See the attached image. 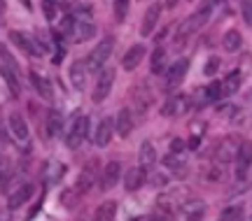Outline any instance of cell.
Segmentation results:
<instances>
[{
	"label": "cell",
	"mask_w": 252,
	"mask_h": 221,
	"mask_svg": "<svg viewBox=\"0 0 252 221\" xmlns=\"http://www.w3.org/2000/svg\"><path fill=\"white\" fill-rule=\"evenodd\" d=\"M215 2H217V0H206V2L198 7V12L189 14L180 26H178V40H185V37L194 35L196 30H201V28H203V24L210 19V12H213V7H215Z\"/></svg>",
	"instance_id": "6da1fadb"
},
{
	"label": "cell",
	"mask_w": 252,
	"mask_h": 221,
	"mask_svg": "<svg viewBox=\"0 0 252 221\" xmlns=\"http://www.w3.org/2000/svg\"><path fill=\"white\" fill-rule=\"evenodd\" d=\"M89 128H91V121L87 114H80L72 119V124L68 126V131H65V144H68V149H80L82 142L89 138Z\"/></svg>",
	"instance_id": "7a4b0ae2"
},
{
	"label": "cell",
	"mask_w": 252,
	"mask_h": 221,
	"mask_svg": "<svg viewBox=\"0 0 252 221\" xmlns=\"http://www.w3.org/2000/svg\"><path fill=\"white\" fill-rule=\"evenodd\" d=\"M112 49H115V40H112V37L100 40V42L94 47V52L89 54V58H87V70H91V72L103 70V65H105V61L110 58Z\"/></svg>",
	"instance_id": "3957f363"
},
{
	"label": "cell",
	"mask_w": 252,
	"mask_h": 221,
	"mask_svg": "<svg viewBox=\"0 0 252 221\" xmlns=\"http://www.w3.org/2000/svg\"><path fill=\"white\" fill-rule=\"evenodd\" d=\"M112 84H115V70L103 68L98 75V82H96V88H94V93H91V100H94V103H103V100L110 96Z\"/></svg>",
	"instance_id": "277c9868"
},
{
	"label": "cell",
	"mask_w": 252,
	"mask_h": 221,
	"mask_svg": "<svg viewBox=\"0 0 252 221\" xmlns=\"http://www.w3.org/2000/svg\"><path fill=\"white\" fill-rule=\"evenodd\" d=\"M250 168H252V142L245 140L238 144V151H236V177L245 179Z\"/></svg>",
	"instance_id": "5b68a950"
},
{
	"label": "cell",
	"mask_w": 252,
	"mask_h": 221,
	"mask_svg": "<svg viewBox=\"0 0 252 221\" xmlns=\"http://www.w3.org/2000/svg\"><path fill=\"white\" fill-rule=\"evenodd\" d=\"M187 70H189V61L187 58H178V61L168 68V72H166V86L178 88L182 82H185V77H187Z\"/></svg>",
	"instance_id": "8992f818"
},
{
	"label": "cell",
	"mask_w": 252,
	"mask_h": 221,
	"mask_svg": "<svg viewBox=\"0 0 252 221\" xmlns=\"http://www.w3.org/2000/svg\"><path fill=\"white\" fill-rule=\"evenodd\" d=\"M119 179H122V163L119 161H110L108 166L103 168V175H100V189L110 191L112 186L119 184Z\"/></svg>",
	"instance_id": "52a82bcc"
},
{
	"label": "cell",
	"mask_w": 252,
	"mask_h": 221,
	"mask_svg": "<svg viewBox=\"0 0 252 221\" xmlns=\"http://www.w3.org/2000/svg\"><path fill=\"white\" fill-rule=\"evenodd\" d=\"M9 133H12V138L17 142H21V144H26L28 138H31V133H28V124H26V119L19 114V112H12L9 114Z\"/></svg>",
	"instance_id": "ba28073f"
},
{
	"label": "cell",
	"mask_w": 252,
	"mask_h": 221,
	"mask_svg": "<svg viewBox=\"0 0 252 221\" xmlns=\"http://www.w3.org/2000/svg\"><path fill=\"white\" fill-rule=\"evenodd\" d=\"M112 133H115V121L110 116H103L96 126V133H94V144L96 147H108L110 140H112Z\"/></svg>",
	"instance_id": "9c48e42d"
},
{
	"label": "cell",
	"mask_w": 252,
	"mask_h": 221,
	"mask_svg": "<svg viewBox=\"0 0 252 221\" xmlns=\"http://www.w3.org/2000/svg\"><path fill=\"white\" fill-rule=\"evenodd\" d=\"M161 5L159 2H152L150 7H147V12H145L143 17V24H140V35L143 37H150L152 35V30L157 28V24H159V17H161Z\"/></svg>",
	"instance_id": "30bf717a"
},
{
	"label": "cell",
	"mask_w": 252,
	"mask_h": 221,
	"mask_svg": "<svg viewBox=\"0 0 252 221\" xmlns=\"http://www.w3.org/2000/svg\"><path fill=\"white\" fill-rule=\"evenodd\" d=\"M187 110H189V98L178 93V96H171L166 103H163L161 114L163 116H180V114H185Z\"/></svg>",
	"instance_id": "8fae6325"
},
{
	"label": "cell",
	"mask_w": 252,
	"mask_h": 221,
	"mask_svg": "<svg viewBox=\"0 0 252 221\" xmlns=\"http://www.w3.org/2000/svg\"><path fill=\"white\" fill-rule=\"evenodd\" d=\"M9 40H12L14 47H19V49L24 54H28V56H42L40 49H37L35 40H31V37H28L26 33H21V30H9Z\"/></svg>",
	"instance_id": "7c38bea8"
},
{
	"label": "cell",
	"mask_w": 252,
	"mask_h": 221,
	"mask_svg": "<svg viewBox=\"0 0 252 221\" xmlns=\"http://www.w3.org/2000/svg\"><path fill=\"white\" fill-rule=\"evenodd\" d=\"M145 54H147V49H145L143 44H133V47H128V52L122 56V68L124 70H135L138 65H140V61L145 58Z\"/></svg>",
	"instance_id": "4fadbf2b"
},
{
	"label": "cell",
	"mask_w": 252,
	"mask_h": 221,
	"mask_svg": "<svg viewBox=\"0 0 252 221\" xmlns=\"http://www.w3.org/2000/svg\"><path fill=\"white\" fill-rule=\"evenodd\" d=\"M147 182V170L135 166V168H128L124 175V189L126 191H138L140 186Z\"/></svg>",
	"instance_id": "5bb4252c"
},
{
	"label": "cell",
	"mask_w": 252,
	"mask_h": 221,
	"mask_svg": "<svg viewBox=\"0 0 252 221\" xmlns=\"http://www.w3.org/2000/svg\"><path fill=\"white\" fill-rule=\"evenodd\" d=\"M94 35H96V26H94L91 21L77 19V21L72 24V30H70L72 42H87V40H91Z\"/></svg>",
	"instance_id": "9a60e30c"
},
{
	"label": "cell",
	"mask_w": 252,
	"mask_h": 221,
	"mask_svg": "<svg viewBox=\"0 0 252 221\" xmlns=\"http://www.w3.org/2000/svg\"><path fill=\"white\" fill-rule=\"evenodd\" d=\"M115 131H117L119 138H128L133 133V114L128 107H122L119 110L117 119H115Z\"/></svg>",
	"instance_id": "2e32d148"
},
{
	"label": "cell",
	"mask_w": 252,
	"mask_h": 221,
	"mask_svg": "<svg viewBox=\"0 0 252 221\" xmlns=\"http://www.w3.org/2000/svg\"><path fill=\"white\" fill-rule=\"evenodd\" d=\"M33 191H35V189H33V184H21L17 191H12V193H9L7 207H9V210H17V207H21L24 203H28V200H31Z\"/></svg>",
	"instance_id": "e0dca14e"
},
{
	"label": "cell",
	"mask_w": 252,
	"mask_h": 221,
	"mask_svg": "<svg viewBox=\"0 0 252 221\" xmlns=\"http://www.w3.org/2000/svg\"><path fill=\"white\" fill-rule=\"evenodd\" d=\"M236 151L238 147H234V138H224L220 142V147H215V159L220 163H231L236 159Z\"/></svg>",
	"instance_id": "ac0fdd59"
},
{
	"label": "cell",
	"mask_w": 252,
	"mask_h": 221,
	"mask_svg": "<svg viewBox=\"0 0 252 221\" xmlns=\"http://www.w3.org/2000/svg\"><path fill=\"white\" fill-rule=\"evenodd\" d=\"M70 84L77 91H84L87 86V63L84 61H75L70 65Z\"/></svg>",
	"instance_id": "d6986e66"
},
{
	"label": "cell",
	"mask_w": 252,
	"mask_h": 221,
	"mask_svg": "<svg viewBox=\"0 0 252 221\" xmlns=\"http://www.w3.org/2000/svg\"><path fill=\"white\" fill-rule=\"evenodd\" d=\"M138 163H140V168L150 170L157 163V149H154V144L150 140H145L140 144V151H138Z\"/></svg>",
	"instance_id": "ffe728a7"
},
{
	"label": "cell",
	"mask_w": 252,
	"mask_h": 221,
	"mask_svg": "<svg viewBox=\"0 0 252 221\" xmlns=\"http://www.w3.org/2000/svg\"><path fill=\"white\" fill-rule=\"evenodd\" d=\"M47 135L49 138H59L63 133V114L59 110H52L49 114H47Z\"/></svg>",
	"instance_id": "44dd1931"
},
{
	"label": "cell",
	"mask_w": 252,
	"mask_h": 221,
	"mask_svg": "<svg viewBox=\"0 0 252 221\" xmlns=\"http://www.w3.org/2000/svg\"><path fill=\"white\" fill-rule=\"evenodd\" d=\"M241 82H243V75L241 70H234L231 75H226L224 80H222V93L226 96H234L236 91H241Z\"/></svg>",
	"instance_id": "7402d4cb"
},
{
	"label": "cell",
	"mask_w": 252,
	"mask_h": 221,
	"mask_svg": "<svg viewBox=\"0 0 252 221\" xmlns=\"http://www.w3.org/2000/svg\"><path fill=\"white\" fill-rule=\"evenodd\" d=\"M115 214H117V203H115V200H105V203H100L98 207H96L94 221H112Z\"/></svg>",
	"instance_id": "603a6c76"
},
{
	"label": "cell",
	"mask_w": 252,
	"mask_h": 221,
	"mask_svg": "<svg viewBox=\"0 0 252 221\" xmlns=\"http://www.w3.org/2000/svg\"><path fill=\"white\" fill-rule=\"evenodd\" d=\"M31 84L35 88L40 96L45 98V100H52V84L42 77V75H37V72H31Z\"/></svg>",
	"instance_id": "cb8c5ba5"
},
{
	"label": "cell",
	"mask_w": 252,
	"mask_h": 221,
	"mask_svg": "<svg viewBox=\"0 0 252 221\" xmlns=\"http://www.w3.org/2000/svg\"><path fill=\"white\" fill-rule=\"evenodd\" d=\"M222 47L226 52H238L243 47V35L238 30H226L224 37H222Z\"/></svg>",
	"instance_id": "d4e9b609"
},
{
	"label": "cell",
	"mask_w": 252,
	"mask_h": 221,
	"mask_svg": "<svg viewBox=\"0 0 252 221\" xmlns=\"http://www.w3.org/2000/svg\"><path fill=\"white\" fill-rule=\"evenodd\" d=\"M0 75H2V80L7 82V86H9V91H12V96H19L21 86H19L17 70H12V68H7V65H0Z\"/></svg>",
	"instance_id": "484cf974"
},
{
	"label": "cell",
	"mask_w": 252,
	"mask_h": 221,
	"mask_svg": "<svg viewBox=\"0 0 252 221\" xmlns=\"http://www.w3.org/2000/svg\"><path fill=\"white\" fill-rule=\"evenodd\" d=\"M152 72L154 75H166V52L157 47L152 54Z\"/></svg>",
	"instance_id": "4316f807"
},
{
	"label": "cell",
	"mask_w": 252,
	"mask_h": 221,
	"mask_svg": "<svg viewBox=\"0 0 252 221\" xmlns=\"http://www.w3.org/2000/svg\"><path fill=\"white\" fill-rule=\"evenodd\" d=\"M63 172H65V166H61V163H47L45 179L49 182V184H56V182L63 177Z\"/></svg>",
	"instance_id": "83f0119b"
},
{
	"label": "cell",
	"mask_w": 252,
	"mask_h": 221,
	"mask_svg": "<svg viewBox=\"0 0 252 221\" xmlns=\"http://www.w3.org/2000/svg\"><path fill=\"white\" fill-rule=\"evenodd\" d=\"M220 221H243V207L241 205H229L224 212L220 214Z\"/></svg>",
	"instance_id": "f1b7e54d"
},
{
	"label": "cell",
	"mask_w": 252,
	"mask_h": 221,
	"mask_svg": "<svg viewBox=\"0 0 252 221\" xmlns=\"http://www.w3.org/2000/svg\"><path fill=\"white\" fill-rule=\"evenodd\" d=\"M163 166L171 170H185V159H182V154H168L166 159H163Z\"/></svg>",
	"instance_id": "f546056e"
},
{
	"label": "cell",
	"mask_w": 252,
	"mask_h": 221,
	"mask_svg": "<svg viewBox=\"0 0 252 221\" xmlns=\"http://www.w3.org/2000/svg\"><path fill=\"white\" fill-rule=\"evenodd\" d=\"M206 93H208V100H210V103L222 100V98H224V93H222V82H213L210 86H206Z\"/></svg>",
	"instance_id": "4dcf8cb0"
},
{
	"label": "cell",
	"mask_w": 252,
	"mask_h": 221,
	"mask_svg": "<svg viewBox=\"0 0 252 221\" xmlns=\"http://www.w3.org/2000/svg\"><path fill=\"white\" fill-rule=\"evenodd\" d=\"M128 2L131 0H115V19L117 21H124L126 14H128Z\"/></svg>",
	"instance_id": "1f68e13d"
},
{
	"label": "cell",
	"mask_w": 252,
	"mask_h": 221,
	"mask_svg": "<svg viewBox=\"0 0 252 221\" xmlns=\"http://www.w3.org/2000/svg\"><path fill=\"white\" fill-rule=\"evenodd\" d=\"M91 182H94V177H91V170H87V172H82L80 179H77V191H80V193H84V191H89Z\"/></svg>",
	"instance_id": "d6a6232c"
},
{
	"label": "cell",
	"mask_w": 252,
	"mask_h": 221,
	"mask_svg": "<svg viewBox=\"0 0 252 221\" xmlns=\"http://www.w3.org/2000/svg\"><path fill=\"white\" fill-rule=\"evenodd\" d=\"M42 7H45V17L49 21H54L56 19V2L54 0H42Z\"/></svg>",
	"instance_id": "836d02e7"
},
{
	"label": "cell",
	"mask_w": 252,
	"mask_h": 221,
	"mask_svg": "<svg viewBox=\"0 0 252 221\" xmlns=\"http://www.w3.org/2000/svg\"><path fill=\"white\" fill-rule=\"evenodd\" d=\"M206 103H210V100H208L206 88H196V93H194V105H196V107H203Z\"/></svg>",
	"instance_id": "e575fe53"
},
{
	"label": "cell",
	"mask_w": 252,
	"mask_h": 221,
	"mask_svg": "<svg viewBox=\"0 0 252 221\" xmlns=\"http://www.w3.org/2000/svg\"><path fill=\"white\" fill-rule=\"evenodd\" d=\"M217 68H220V58H215V56H213V58H208V63H206V68H203V72H206V75H215Z\"/></svg>",
	"instance_id": "d590c367"
},
{
	"label": "cell",
	"mask_w": 252,
	"mask_h": 221,
	"mask_svg": "<svg viewBox=\"0 0 252 221\" xmlns=\"http://www.w3.org/2000/svg\"><path fill=\"white\" fill-rule=\"evenodd\" d=\"M171 154H185V140L175 138V140L171 142Z\"/></svg>",
	"instance_id": "8d00e7d4"
},
{
	"label": "cell",
	"mask_w": 252,
	"mask_h": 221,
	"mask_svg": "<svg viewBox=\"0 0 252 221\" xmlns=\"http://www.w3.org/2000/svg\"><path fill=\"white\" fill-rule=\"evenodd\" d=\"M243 14H245V21L252 26V2L250 0H245V5H243Z\"/></svg>",
	"instance_id": "74e56055"
},
{
	"label": "cell",
	"mask_w": 252,
	"mask_h": 221,
	"mask_svg": "<svg viewBox=\"0 0 252 221\" xmlns=\"http://www.w3.org/2000/svg\"><path fill=\"white\" fill-rule=\"evenodd\" d=\"M166 182H168L166 175H152V184L154 186H166Z\"/></svg>",
	"instance_id": "f35d334b"
},
{
	"label": "cell",
	"mask_w": 252,
	"mask_h": 221,
	"mask_svg": "<svg viewBox=\"0 0 252 221\" xmlns=\"http://www.w3.org/2000/svg\"><path fill=\"white\" fill-rule=\"evenodd\" d=\"M0 140L7 142V131H5V126H2V124H0Z\"/></svg>",
	"instance_id": "ab89813d"
},
{
	"label": "cell",
	"mask_w": 252,
	"mask_h": 221,
	"mask_svg": "<svg viewBox=\"0 0 252 221\" xmlns=\"http://www.w3.org/2000/svg\"><path fill=\"white\" fill-rule=\"evenodd\" d=\"M0 221H9V214L7 212H0Z\"/></svg>",
	"instance_id": "60d3db41"
},
{
	"label": "cell",
	"mask_w": 252,
	"mask_h": 221,
	"mask_svg": "<svg viewBox=\"0 0 252 221\" xmlns=\"http://www.w3.org/2000/svg\"><path fill=\"white\" fill-rule=\"evenodd\" d=\"M21 2H24V5H26V7L31 9V0H21Z\"/></svg>",
	"instance_id": "b9f144b4"
},
{
	"label": "cell",
	"mask_w": 252,
	"mask_h": 221,
	"mask_svg": "<svg viewBox=\"0 0 252 221\" xmlns=\"http://www.w3.org/2000/svg\"><path fill=\"white\" fill-rule=\"evenodd\" d=\"M0 163H2V161H0Z\"/></svg>",
	"instance_id": "7bdbcfd3"
},
{
	"label": "cell",
	"mask_w": 252,
	"mask_h": 221,
	"mask_svg": "<svg viewBox=\"0 0 252 221\" xmlns=\"http://www.w3.org/2000/svg\"><path fill=\"white\" fill-rule=\"evenodd\" d=\"M250 221H252V219H250Z\"/></svg>",
	"instance_id": "ee69618b"
}]
</instances>
